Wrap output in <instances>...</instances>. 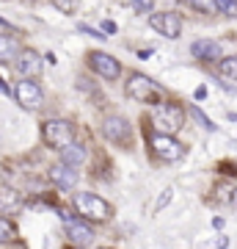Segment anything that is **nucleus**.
I'll use <instances>...</instances> for the list:
<instances>
[{"label": "nucleus", "instance_id": "3", "mask_svg": "<svg viewBox=\"0 0 237 249\" xmlns=\"http://www.w3.org/2000/svg\"><path fill=\"white\" fill-rule=\"evenodd\" d=\"M75 211L88 222H108L113 216V208L97 194H78L75 196Z\"/></svg>", "mask_w": 237, "mask_h": 249}, {"label": "nucleus", "instance_id": "8", "mask_svg": "<svg viewBox=\"0 0 237 249\" xmlns=\"http://www.w3.org/2000/svg\"><path fill=\"white\" fill-rule=\"evenodd\" d=\"M102 130H105V139H108V142L122 144V147H130L132 130H130V122H127L124 116H108L105 124H102Z\"/></svg>", "mask_w": 237, "mask_h": 249}, {"label": "nucleus", "instance_id": "9", "mask_svg": "<svg viewBox=\"0 0 237 249\" xmlns=\"http://www.w3.org/2000/svg\"><path fill=\"white\" fill-rule=\"evenodd\" d=\"M61 216H63V222H66V232H69V238L75 241L78 247H88V244H94V230H91L83 219H72L69 211H63V208H61Z\"/></svg>", "mask_w": 237, "mask_h": 249}, {"label": "nucleus", "instance_id": "22", "mask_svg": "<svg viewBox=\"0 0 237 249\" xmlns=\"http://www.w3.org/2000/svg\"><path fill=\"white\" fill-rule=\"evenodd\" d=\"M132 6L138 11H149L152 6H155V0H132Z\"/></svg>", "mask_w": 237, "mask_h": 249}, {"label": "nucleus", "instance_id": "4", "mask_svg": "<svg viewBox=\"0 0 237 249\" xmlns=\"http://www.w3.org/2000/svg\"><path fill=\"white\" fill-rule=\"evenodd\" d=\"M42 136H44V144L50 150H63L66 144L75 142V127L72 122L66 119H50V122L42 127Z\"/></svg>", "mask_w": 237, "mask_h": 249}, {"label": "nucleus", "instance_id": "19", "mask_svg": "<svg viewBox=\"0 0 237 249\" xmlns=\"http://www.w3.org/2000/svg\"><path fill=\"white\" fill-rule=\"evenodd\" d=\"M215 3V9L221 14H226V17H237V0H212Z\"/></svg>", "mask_w": 237, "mask_h": 249}, {"label": "nucleus", "instance_id": "20", "mask_svg": "<svg viewBox=\"0 0 237 249\" xmlns=\"http://www.w3.org/2000/svg\"><path fill=\"white\" fill-rule=\"evenodd\" d=\"M14 238V224L9 219H0V244H9Z\"/></svg>", "mask_w": 237, "mask_h": 249}, {"label": "nucleus", "instance_id": "16", "mask_svg": "<svg viewBox=\"0 0 237 249\" xmlns=\"http://www.w3.org/2000/svg\"><path fill=\"white\" fill-rule=\"evenodd\" d=\"M17 53H19L17 42H14V39H9V34H0V61H3V64L14 61V58H17Z\"/></svg>", "mask_w": 237, "mask_h": 249}, {"label": "nucleus", "instance_id": "18", "mask_svg": "<svg viewBox=\"0 0 237 249\" xmlns=\"http://www.w3.org/2000/svg\"><path fill=\"white\" fill-rule=\"evenodd\" d=\"M221 75H226L229 80H237V55L221 58Z\"/></svg>", "mask_w": 237, "mask_h": 249}, {"label": "nucleus", "instance_id": "28", "mask_svg": "<svg viewBox=\"0 0 237 249\" xmlns=\"http://www.w3.org/2000/svg\"><path fill=\"white\" fill-rule=\"evenodd\" d=\"M229 119H235V122H237V114H229Z\"/></svg>", "mask_w": 237, "mask_h": 249}, {"label": "nucleus", "instance_id": "14", "mask_svg": "<svg viewBox=\"0 0 237 249\" xmlns=\"http://www.w3.org/2000/svg\"><path fill=\"white\" fill-rule=\"evenodd\" d=\"M19 208H22L19 191H14L9 186H0V213H17Z\"/></svg>", "mask_w": 237, "mask_h": 249}, {"label": "nucleus", "instance_id": "1", "mask_svg": "<svg viewBox=\"0 0 237 249\" xmlns=\"http://www.w3.org/2000/svg\"><path fill=\"white\" fill-rule=\"evenodd\" d=\"M124 94L130 100H138V103H160L166 97V91L160 83H155L146 75H130L127 83H124Z\"/></svg>", "mask_w": 237, "mask_h": 249}, {"label": "nucleus", "instance_id": "24", "mask_svg": "<svg viewBox=\"0 0 237 249\" xmlns=\"http://www.w3.org/2000/svg\"><path fill=\"white\" fill-rule=\"evenodd\" d=\"M55 3H58V6H61V11H66V14H72V11H75V6H72L69 0H55Z\"/></svg>", "mask_w": 237, "mask_h": 249}, {"label": "nucleus", "instance_id": "15", "mask_svg": "<svg viewBox=\"0 0 237 249\" xmlns=\"http://www.w3.org/2000/svg\"><path fill=\"white\" fill-rule=\"evenodd\" d=\"M83 160H86V150H83L80 144L72 142V144H66V147L61 150V163H66V166H75V169H78Z\"/></svg>", "mask_w": 237, "mask_h": 249}, {"label": "nucleus", "instance_id": "5", "mask_svg": "<svg viewBox=\"0 0 237 249\" xmlns=\"http://www.w3.org/2000/svg\"><path fill=\"white\" fill-rule=\"evenodd\" d=\"M152 122H155V127L163 130V133H176L185 124V111L179 106H171V103H163V100H160V106L155 108V114H152Z\"/></svg>", "mask_w": 237, "mask_h": 249}, {"label": "nucleus", "instance_id": "17", "mask_svg": "<svg viewBox=\"0 0 237 249\" xmlns=\"http://www.w3.org/2000/svg\"><path fill=\"white\" fill-rule=\"evenodd\" d=\"M188 9H193V11H199V14H212L215 11V3L212 0H182Z\"/></svg>", "mask_w": 237, "mask_h": 249}, {"label": "nucleus", "instance_id": "27", "mask_svg": "<svg viewBox=\"0 0 237 249\" xmlns=\"http://www.w3.org/2000/svg\"><path fill=\"white\" fill-rule=\"evenodd\" d=\"M0 91H6V94H9V86H6V83H3V80H0Z\"/></svg>", "mask_w": 237, "mask_h": 249}, {"label": "nucleus", "instance_id": "26", "mask_svg": "<svg viewBox=\"0 0 237 249\" xmlns=\"http://www.w3.org/2000/svg\"><path fill=\"white\" fill-rule=\"evenodd\" d=\"M102 28H105V34H113V22H111V19H105V22H102Z\"/></svg>", "mask_w": 237, "mask_h": 249}, {"label": "nucleus", "instance_id": "12", "mask_svg": "<svg viewBox=\"0 0 237 249\" xmlns=\"http://www.w3.org/2000/svg\"><path fill=\"white\" fill-rule=\"evenodd\" d=\"M17 70L19 75H42V58H39V53H33V50H22V53H17Z\"/></svg>", "mask_w": 237, "mask_h": 249}, {"label": "nucleus", "instance_id": "13", "mask_svg": "<svg viewBox=\"0 0 237 249\" xmlns=\"http://www.w3.org/2000/svg\"><path fill=\"white\" fill-rule=\"evenodd\" d=\"M190 53L196 58H202V61H218L221 58V47L210 39H196L193 45H190Z\"/></svg>", "mask_w": 237, "mask_h": 249}, {"label": "nucleus", "instance_id": "21", "mask_svg": "<svg viewBox=\"0 0 237 249\" xmlns=\"http://www.w3.org/2000/svg\"><path fill=\"white\" fill-rule=\"evenodd\" d=\"M193 116L199 119V124H202V127H207V130H215V124H212L210 119H207V116H204L202 111H199V108H193Z\"/></svg>", "mask_w": 237, "mask_h": 249}, {"label": "nucleus", "instance_id": "6", "mask_svg": "<svg viewBox=\"0 0 237 249\" xmlns=\"http://www.w3.org/2000/svg\"><path fill=\"white\" fill-rule=\"evenodd\" d=\"M14 97H17V103L25 111H39L44 103V91L36 80H19L17 89H14Z\"/></svg>", "mask_w": 237, "mask_h": 249}, {"label": "nucleus", "instance_id": "11", "mask_svg": "<svg viewBox=\"0 0 237 249\" xmlns=\"http://www.w3.org/2000/svg\"><path fill=\"white\" fill-rule=\"evenodd\" d=\"M50 180H53L58 188L69 191V188H75V183H78V169H75V166H66V163H55L53 169H50Z\"/></svg>", "mask_w": 237, "mask_h": 249}, {"label": "nucleus", "instance_id": "25", "mask_svg": "<svg viewBox=\"0 0 237 249\" xmlns=\"http://www.w3.org/2000/svg\"><path fill=\"white\" fill-rule=\"evenodd\" d=\"M11 31H14V28H11L6 19H0V34H11Z\"/></svg>", "mask_w": 237, "mask_h": 249}, {"label": "nucleus", "instance_id": "10", "mask_svg": "<svg viewBox=\"0 0 237 249\" xmlns=\"http://www.w3.org/2000/svg\"><path fill=\"white\" fill-rule=\"evenodd\" d=\"M88 64H91V70L97 72L99 78H105V80H116L119 72H122V64L108 53H91L88 55Z\"/></svg>", "mask_w": 237, "mask_h": 249}, {"label": "nucleus", "instance_id": "2", "mask_svg": "<svg viewBox=\"0 0 237 249\" xmlns=\"http://www.w3.org/2000/svg\"><path fill=\"white\" fill-rule=\"evenodd\" d=\"M149 147H152V155L163 160V163H176V160L185 158V147L171 133H163V130H155L149 136Z\"/></svg>", "mask_w": 237, "mask_h": 249}, {"label": "nucleus", "instance_id": "23", "mask_svg": "<svg viewBox=\"0 0 237 249\" xmlns=\"http://www.w3.org/2000/svg\"><path fill=\"white\" fill-rule=\"evenodd\" d=\"M171 196H174V188H166V194H160V199H158V208H166L171 202Z\"/></svg>", "mask_w": 237, "mask_h": 249}, {"label": "nucleus", "instance_id": "7", "mask_svg": "<svg viewBox=\"0 0 237 249\" xmlns=\"http://www.w3.org/2000/svg\"><path fill=\"white\" fill-rule=\"evenodd\" d=\"M149 25L155 28L158 34H163L166 39H179V34H182V17H179V14H174V11L152 14V17H149Z\"/></svg>", "mask_w": 237, "mask_h": 249}]
</instances>
